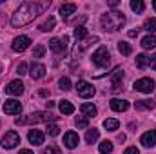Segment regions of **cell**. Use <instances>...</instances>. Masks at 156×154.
Instances as JSON below:
<instances>
[{
    "mask_svg": "<svg viewBox=\"0 0 156 154\" xmlns=\"http://www.w3.org/2000/svg\"><path fill=\"white\" fill-rule=\"evenodd\" d=\"M55 24H56V20L53 18V16H49V18H45V22H42L38 26V29L42 33H47V31H53V27H55Z\"/></svg>",
    "mask_w": 156,
    "mask_h": 154,
    "instance_id": "22",
    "label": "cell"
},
{
    "mask_svg": "<svg viewBox=\"0 0 156 154\" xmlns=\"http://www.w3.org/2000/svg\"><path fill=\"white\" fill-rule=\"evenodd\" d=\"M96 37H93V38H87V40H83V42H78V45H76V49H75V56H80L82 54V51H85L93 42H96Z\"/></svg>",
    "mask_w": 156,
    "mask_h": 154,
    "instance_id": "20",
    "label": "cell"
},
{
    "mask_svg": "<svg viewBox=\"0 0 156 154\" xmlns=\"http://www.w3.org/2000/svg\"><path fill=\"white\" fill-rule=\"evenodd\" d=\"M75 38L78 42H82L83 38H87V29L83 27V26H76V29H75Z\"/></svg>",
    "mask_w": 156,
    "mask_h": 154,
    "instance_id": "30",
    "label": "cell"
},
{
    "mask_svg": "<svg viewBox=\"0 0 156 154\" xmlns=\"http://www.w3.org/2000/svg\"><path fill=\"white\" fill-rule=\"evenodd\" d=\"M45 107H47V109H53V107H55V102H45Z\"/></svg>",
    "mask_w": 156,
    "mask_h": 154,
    "instance_id": "43",
    "label": "cell"
},
{
    "mask_svg": "<svg viewBox=\"0 0 156 154\" xmlns=\"http://www.w3.org/2000/svg\"><path fill=\"white\" fill-rule=\"evenodd\" d=\"M153 7H154V11H156V0H154V2H153Z\"/></svg>",
    "mask_w": 156,
    "mask_h": 154,
    "instance_id": "45",
    "label": "cell"
},
{
    "mask_svg": "<svg viewBox=\"0 0 156 154\" xmlns=\"http://www.w3.org/2000/svg\"><path fill=\"white\" fill-rule=\"evenodd\" d=\"M16 75H18V76H24V75H27V64H26V62H22V64L16 67Z\"/></svg>",
    "mask_w": 156,
    "mask_h": 154,
    "instance_id": "37",
    "label": "cell"
},
{
    "mask_svg": "<svg viewBox=\"0 0 156 154\" xmlns=\"http://www.w3.org/2000/svg\"><path fill=\"white\" fill-rule=\"evenodd\" d=\"M149 65V56L147 54H138L136 56V67L138 69H145Z\"/></svg>",
    "mask_w": 156,
    "mask_h": 154,
    "instance_id": "27",
    "label": "cell"
},
{
    "mask_svg": "<svg viewBox=\"0 0 156 154\" xmlns=\"http://www.w3.org/2000/svg\"><path fill=\"white\" fill-rule=\"evenodd\" d=\"M29 45H31V38H29V37H26V35H20V37H16V38L13 40L11 49H13L15 53H24Z\"/></svg>",
    "mask_w": 156,
    "mask_h": 154,
    "instance_id": "8",
    "label": "cell"
},
{
    "mask_svg": "<svg viewBox=\"0 0 156 154\" xmlns=\"http://www.w3.org/2000/svg\"><path fill=\"white\" fill-rule=\"evenodd\" d=\"M58 107H60V113H62V114H73V113H75V105H73L69 100H60Z\"/></svg>",
    "mask_w": 156,
    "mask_h": 154,
    "instance_id": "19",
    "label": "cell"
},
{
    "mask_svg": "<svg viewBox=\"0 0 156 154\" xmlns=\"http://www.w3.org/2000/svg\"><path fill=\"white\" fill-rule=\"evenodd\" d=\"M5 93L7 94H13V96H20L24 93V83L20 80H13L5 85Z\"/></svg>",
    "mask_w": 156,
    "mask_h": 154,
    "instance_id": "10",
    "label": "cell"
},
{
    "mask_svg": "<svg viewBox=\"0 0 156 154\" xmlns=\"http://www.w3.org/2000/svg\"><path fill=\"white\" fill-rule=\"evenodd\" d=\"M22 111V103L16 100H5L4 103V113L5 114H18Z\"/></svg>",
    "mask_w": 156,
    "mask_h": 154,
    "instance_id": "11",
    "label": "cell"
},
{
    "mask_svg": "<svg viewBox=\"0 0 156 154\" xmlns=\"http://www.w3.org/2000/svg\"><path fill=\"white\" fill-rule=\"evenodd\" d=\"M144 29L147 33H156V18H147L144 24Z\"/></svg>",
    "mask_w": 156,
    "mask_h": 154,
    "instance_id": "31",
    "label": "cell"
},
{
    "mask_svg": "<svg viewBox=\"0 0 156 154\" xmlns=\"http://www.w3.org/2000/svg\"><path fill=\"white\" fill-rule=\"evenodd\" d=\"M149 65H151V67L156 71V54H153V56L149 58Z\"/></svg>",
    "mask_w": 156,
    "mask_h": 154,
    "instance_id": "40",
    "label": "cell"
},
{
    "mask_svg": "<svg viewBox=\"0 0 156 154\" xmlns=\"http://www.w3.org/2000/svg\"><path fill=\"white\" fill-rule=\"evenodd\" d=\"M98 151H100L102 154H111V152H113V143H111L109 140H105V142H102V143H100Z\"/></svg>",
    "mask_w": 156,
    "mask_h": 154,
    "instance_id": "29",
    "label": "cell"
},
{
    "mask_svg": "<svg viewBox=\"0 0 156 154\" xmlns=\"http://www.w3.org/2000/svg\"><path fill=\"white\" fill-rule=\"evenodd\" d=\"M55 120H56V116L51 114V113H31L29 116L16 118V125H26V123H40V121L51 123V121H55Z\"/></svg>",
    "mask_w": 156,
    "mask_h": 154,
    "instance_id": "3",
    "label": "cell"
},
{
    "mask_svg": "<svg viewBox=\"0 0 156 154\" xmlns=\"http://www.w3.org/2000/svg\"><path fill=\"white\" fill-rule=\"evenodd\" d=\"M67 44H69L67 37H64V38H51L49 40V49L55 51V53H58V54H64L67 51V47H69Z\"/></svg>",
    "mask_w": 156,
    "mask_h": 154,
    "instance_id": "5",
    "label": "cell"
},
{
    "mask_svg": "<svg viewBox=\"0 0 156 154\" xmlns=\"http://www.w3.org/2000/svg\"><path fill=\"white\" fill-rule=\"evenodd\" d=\"M93 64L96 65V67H107L109 64H111V54H109V51H107V47H98L94 53H93Z\"/></svg>",
    "mask_w": 156,
    "mask_h": 154,
    "instance_id": "4",
    "label": "cell"
},
{
    "mask_svg": "<svg viewBox=\"0 0 156 154\" xmlns=\"http://www.w3.org/2000/svg\"><path fill=\"white\" fill-rule=\"evenodd\" d=\"M58 85H60L62 91H69V89H71V80H69L67 76H62L60 80H58Z\"/></svg>",
    "mask_w": 156,
    "mask_h": 154,
    "instance_id": "34",
    "label": "cell"
},
{
    "mask_svg": "<svg viewBox=\"0 0 156 154\" xmlns=\"http://www.w3.org/2000/svg\"><path fill=\"white\" fill-rule=\"evenodd\" d=\"M140 143H142L144 147H147V149L154 147V145H156V131H147L145 134H142Z\"/></svg>",
    "mask_w": 156,
    "mask_h": 154,
    "instance_id": "13",
    "label": "cell"
},
{
    "mask_svg": "<svg viewBox=\"0 0 156 154\" xmlns=\"http://www.w3.org/2000/svg\"><path fill=\"white\" fill-rule=\"evenodd\" d=\"M125 15L122 11H107L105 15H102L100 24L105 31H118L125 26Z\"/></svg>",
    "mask_w": 156,
    "mask_h": 154,
    "instance_id": "2",
    "label": "cell"
},
{
    "mask_svg": "<svg viewBox=\"0 0 156 154\" xmlns=\"http://www.w3.org/2000/svg\"><path fill=\"white\" fill-rule=\"evenodd\" d=\"M27 140H29V143H31V145H42V143H44V140H45V134H44L42 131L33 129V131H29Z\"/></svg>",
    "mask_w": 156,
    "mask_h": 154,
    "instance_id": "14",
    "label": "cell"
},
{
    "mask_svg": "<svg viewBox=\"0 0 156 154\" xmlns=\"http://www.w3.org/2000/svg\"><path fill=\"white\" fill-rule=\"evenodd\" d=\"M109 5H111V7H116V5H118V0H109Z\"/></svg>",
    "mask_w": 156,
    "mask_h": 154,
    "instance_id": "44",
    "label": "cell"
},
{
    "mask_svg": "<svg viewBox=\"0 0 156 154\" xmlns=\"http://www.w3.org/2000/svg\"><path fill=\"white\" fill-rule=\"evenodd\" d=\"M153 107H154V102H151V100H136L134 102L136 111H145V109H153Z\"/></svg>",
    "mask_w": 156,
    "mask_h": 154,
    "instance_id": "21",
    "label": "cell"
},
{
    "mask_svg": "<svg viewBox=\"0 0 156 154\" xmlns=\"http://www.w3.org/2000/svg\"><path fill=\"white\" fill-rule=\"evenodd\" d=\"M76 93H78V96H82V98H93L94 96V87L89 82H85V80H78Z\"/></svg>",
    "mask_w": 156,
    "mask_h": 154,
    "instance_id": "6",
    "label": "cell"
},
{
    "mask_svg": "<svg viewBox=\"0 0 156 154\" xmlns=\"http://www.w3.org/2000/svg\"><path fill=\"white\" fill-rule=\"evenodd\" d=\"M104 127L107 131H116L118 127H120V121L115 120V118H107V120H104Z\"/></svg>",
    "mask_w": 156,
    "mask_h": 154,
    "instance_id": "26",
    "label": "cell"
},
{
    "mask_svg": "<svg viewBox=\"0 0 156 154\" xmlns=\"http://www.w3.org/2000/svg\"><path fill=\"white\" fill-rule=\"evenodd\" d=\"M16 145H20V136H18V132H15V131L5 132V136L2 138V147H4V149H15Z\"/></svg>",
    "mask_w": 156,
    "mask_h": 154,
    "instance_id": "7",
    "label": "cell"
},
{
    "mask_svg": "<svg viewBox=\"0 0 156 154\" xmlns=\"http://www.w3.org/2000/svg\"><path fill=\"white\" fill-rule=\"evenodd\" d=\"M131 9H133L134 13H144L145 4H144L142 0H133V2H131Z\"/></svg>",
    "mask_w": 156,
    "mask_h": 154,
    "instance_id": "32",
    "label": "cell"
},
{
    "mask_svg": "<svg viewBox=\"0 0 156 154\" xmlns=\"http://www.w3.org/2000/svg\"><path fill=\"white\" fill-rule=\"evenodd\" d=\"M49 5H51L49 0H31V2H24V4L15 11V15L11 16V26H13V27L27 26V24L33 22L38 15H42Z\"/></svg>",
    "mask_w": 156,
    "mask_h": 154,
    "instance_id": "1",
    "label": "cell"
},
{
    "mask_svg": "<svg viewBox=\"0 0 156 154\" xmlns=\"http://www.w3.org/2000/svg\"><path fill=\"white\" fill-rule=\"evenodd\" d=\"M142 47H144V49H154L156 47V37L154 35H147L145 38H142Z\"/></svg>",
    "mask_w": 156,
    "mask_h": 154,
    "instance_id": "24",
    "label": "cell"
},
{
    "mask_svg": "<svg viewBox=\"0 0 156 154\" xmlns=\"http://www.w3.org/2000/svg\"><path fill=\"white\" fill-rule=\"evenodd\" d=\"M78 143H80V138H78L76 132L69 131V132L64 134V145H66L67 149H75V147H78Z\"/></svg>",
    "mask_w": 156,
    "mask_h": 154,
    "instance_id": "12",
    "label": "cell"
},
{
    "mask_svg": "<svg viewBox=\"0 0 156 154\" xmlns=\"http://www.w3.org/2000/svg\"><path fill=\"white\" fill-rule=\"evenodd\" d=\"M18 154H35V152H33V151H29V149H22Z\"/></svg>",
    "mask_w": 156,
    "mask_h": 154,
    "instance_id": "42",
    "label": "cell"
},
{
    "mask_svg": "<svg viewBox=\"0 0 156 154\" xmlns=\"http://www.w3.org/2000/svg\"><path fill=\"white\" fill-rule=\"evenodd\" d=\"M45 54V47L40 44V45H37L35 49H33V58H42Z\"/></svg>",
    "mask_w": 156,
    "mask_h": 154,
    "instance_id": "36",
    "label": "cell"
},
{
    "mask_svg": "<svg viewBox=\"0 0 156 154\" xmlns=\"http://www.w3.org/2000/svg\"><path fill=\"white\" fill-rule=\"evenodd\" d=\"M47 134H49V136H58V134H60V127L55 125V123H49V125H47Z\"/></svg>",
    "mask_w": 156,
    "mask_h": 154,
    "instance_id": "35",
    "label": "cell"
},
{
    "mask_svg": "<svg viewBox=\"0 0 156 154\" xmlns=\"http://www.w3.org/2000/svg\"><path fill=\"white\" fill-rule=\"evenodd\" d=\"M42 154H62V152H60V149H58V147L49 145V147H45V149H44V152H42Z\"/></svg>",
    "mask_w": 156,
    "mask_h": 154,
    "instance_id": "38",
    "label": "cell"
},
{
    "mask_svg": "<svg viewBox=\"0 0 156 154\" xmlns=\"http://www.w3.org/2000/svg\"><path fill=\"white\" fill-rule=\"evenodd\" d=\"M123 154H140V151H138L136 147H127V149H125V152H123Z\"/></svg>",
    "mask_w": 156,
    "mask_h": 154,
    "instance_id": "39",
    "label": "cell"
},
{
    "mask_svg": "<svg viewBox=\"0 0 156 154\" xmlns=\"http://www.w3.org/2000/svg\"><path fill=\"white\" fill-rule=\"evenodd\" d=\"M80 111L83 113V116H87V118H91V116H94L98 111H96V107L93 105V103H83L82 107H80Z\"/></svg>",
    "mask_w": 156,
    "mask_h": 154,
    "instance_id": "25",
    "label": "cell"
},
{
    "mask_svg": "<svg viewBox=\"0 0 156 154\" xmlns=\"http://www.w3.org/2000/svg\"><path fill=\"white\" fill-rule=\"evenodd\" d=\"M122 80H123V71L122 67H116L111 75V82H113V91H120L122 87Z\"/></svg>",
    "mask_w": 156,
    "mask_h": 154,
    "instance_id": "15",
    "label": "cell"
},
{
    "mask_svg": "<svg viewBox=\"0 0 156 154\" xmlns=\"http://www.w3.org/2000/svg\"><path fill=\"white\" fill-rule=\"evenodd\" d=\"M118 51L123 54V56H129L133 53V47L127 44V42H118Z\"/></svg>",
    "mask_w": 156,
    "mask_h": 154,
    "instance_id": "28",
    "label": "cell"
},
{
    "mask_svg": "<svg viewBox=\"0 0 156 154\" xmlns=\"http://www.w3.org/2000/svg\"><path fill=\"white\" fill-rule=\"evenodd\" d=\"M111 109L116 111V113H123V111L129 109V102L120 100V98H115V100H111Z\"/></svg>",
    "mask_w": 156,
    "mask_h": 154,
    "instance_id": "18",
    "label": "cell"
},
{
    "mask_svg": "<svg viewBox=\"0 0 156 154\" xmlns=\"http://www.w3.org/2000/svg\"><path fill=\"white\" fill-rule=\"evenodd\" d=\"M29 75H31L33 80H42V78L45 76V65H42V64H33L31 69H29Z\"/></svg>",
    "mask_w": 156,
    "mask_h": 154,
    "instance_id": "16",
    "label": "cell"
},
{
    "mask_svg": "<svg viewBox=\"0 0 156 154\" xmlns=\"http://www.w3.org/2000/svg\"><path fill=\"white\" fill-rule=\"evenodd\" d=\"M98 138H100V131H98V129H89L87 134H85V142H87L89 145H93Z\"/></svg>",
    "mask_w": 156,
    "mask_h": 154,
    "instance_id": "23",
    "label": "cell"
},
{
    "mask_svg": "<svg viewBox=\"0 0 156 154\" xmlns=\"http://www.w3.org/2000/svg\"><path fill=\"white\" fill-rule=\"evenodd\" d=\"M75 11H76V4H62L60 5V15L66 20H71V16L75 15Z\"/></svg>",
    "mask_w": 156,
    "mask_h": 154,
    "instance_id": "17",
    "label": "cell"
},
{
    "mask_svg": "<svg viewBox=\"0 0 156 154\" xmlns=\"http://www.w3.org/2000/svg\"><path fill=\"white\" fill-rule=\"evenodd\" d=\"M138 31H140V29H131V31H129V38H134V37H138Z\"/></svg>",
    "mask_w": 156,
    "mask_h": 154,
    "instance_id": "41",
    "label": "cell"
},
{
    "mask_svg": "<svg viewBox=\"0 0 156 154\" xmlns=\"http://www.w3.org/2000/svg\"><path fill=\"white\" fill-rule=\"evenodd\" d=\"M75 123H76L78 129H87V125H89V118H87V116H76Z\"/></svg>",
    "mask_w": 156,
    "mask_h": 154,
    "instance_id": "33",
    "label": "cell"
},
{
    "mask_svg": "<svg viewBox=\"0 0 156 154\" xmlns=\"http://www.w3.org/2000/svg\"><path fill=\"white\" fill-rule=\"evenodd\" d=\"M134 89L140 91V93L149 94V93L154 91V80H151V78H140V80L134 82Z\"/></svg>",
    "mask_w": 156,
    "mask_h": 154,
    "instance_id": "9",
    "label": "cell"
}]
</instances>
